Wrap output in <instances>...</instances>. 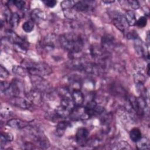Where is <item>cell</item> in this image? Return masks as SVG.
Here are the masks:
<instances>
[{
	"label": "cell",
	"mask_w": 150,
	"mask_h": 150,
	"mask_svg": "<svg viewBox=\"0 0 150 150\" xmlns=\"http://www.w3.org/2000/svg\"><path fill=\"white\" fill-rule=\"evenodd\" d=\"M61 46L72 54L81 51L84 42L82 38L75 33L70 32L62 35L59 38Z\"/></svg>",
	"instance_id": "cell-1"
},
{
	"label": "cell",
	"mask_w": 150,
	"mask_h": 150,
	"mask_svg": "<svg viewBox=\"0 0 150 150\" xmlns=\"http://www.w3.org/2000/svg\"><path fill=\"white\" fill-rule=\"evenodd\" d=\"M22 66L28 69L31 76L43 77L49 75L52 71L51 67L45 62H35L25 60L22 62Z\"/></svg>",
	"instance_id": "cell-2"
},
{
	"label": "cell",
	"mask_w": 150,
	"mask_h": 150,
	"mask_svg": "<svg viewBox=\"0 0 150 150\" xmlns=\"http://www.w3.org/2000/svg\"><path fill=\"white\" fill-rule=\"evenodd\" d=\"M75 107V104L71 96L62 97L60 105L55 110L56 114L62 118L70 116L72 110Z\"/></svg>",
	"instance_id": "cell-3"
},
{
	"label": "cell",
	"mask_w": 150,
	"mask_h": 150,
	"mask_svg": "<svg viewBox=\"0 0 150 150\" xmlns=\"http://www.w3.org/2000/svg\"><path fill=\"white\" fill-rule=\"evenodd\" d=\"M26 128L30 138L34 140L39 146L42 148H47L49 147V141L41 130L35 127L28 126Z\"/></svg>",
	"instance_id": "cell-4"
},
{
	"label": "cell",
	"mask_w": 150,
	"mask_h": 150,
	"mask_svg": "<svg viewBox=\"0 0 150 150\" xmlns=\"http://www.w3.org/2000/svg\"><path fill=\"white\" fill-rule=\"evenodd\" d=\"M128 100L132 109L134 110L138 115L141 116L145 114L146 104V101L144 98H137L134 96H129Z\"/></svg>",
	"instance_id": "cell-5"
},
{
	"label": "cell",
	"mask_w": 150,
	"mask_h": 150,
	"mask_svg": "<svg viewBox=\"0 0 150 150\" xmlns=\"http://www.w3.org/2000/svg\"><path fill=\"white\" fill-rule=\"evenodd\" d=\"M5 35L6 38L9 42L13 43V45L18 48H19L23 51H26L28 46L27 42L19 36L15 32L11 30H6L5 32Z\"/></svg>",
	"instance_id": "cell-6"
},
{
	"label": "cell",
	"mask_w": 150,
	"mask_h": 150,
	"mask_svg": "<svg viewBox=\"0 0 150 150\" xmlns=\"http://www.w3.org/2000/svg\"><path fill=\"white\" fill-rule=\"evenodd\" d=\"M114 26L120 31L124 32L129 26L124 16L118 11H112L110 13Z\"/></svg>",
	"instance_id": "cell-7"
},
{
	"label": "cell",
	"mask_w": 150,
	"mask_h": 150,
	"mask_svg": "<svg viewBox=\"0 0 150 150\" xmlns=\"http://www.w3.org/2000/svg\"><path fill=\"white\" fill-rule=\"evenodd\" d=\"M31 80L35 89L43 92H48L50 90L51 87L49 84L42 79V77L38 76H32Z\"/></svg>",
	"instance_id": "cell-8"
},
{
	"label": "cell",
	"mask_w": 150,
	"mask_h": 150,
	"mask_svg": "<svg viewBox=\"0 0 150 150\" xmlns=\"http://www.w3.org/2000/svg\"><path fill=\"white\" fill-rule=\"evenodd\" d=\"M9 103L12 105L21 109H29L31 107V102L29 100L19 96L12 97L9 100Z\"/></svg>",
	"instance_id": "cell-9"
},
{
	"label": "cell",
	"mask_w": 150,
	"mask_h": 150,
	"mask_svg": "<svg viewBox=\"0 0 150 150\" xmlns=\"http://www.w3.org/2000/svg\"><path fill=\"white\" fill-rule=\"evenodd\" d=\"M70 117L72 120H87L90 118L85 107L77 106L74 107L72 110Z\"/></svg>",
	"instance_id": "cell-10"
},
{
	"label": "cell",
	"mask_w": 150,
	"mask_h": 150,
	"mask_svg": "<svg viewBox=\"0 0 150 150\" xmlns=\"http://www.w3.org/2000/svg\"><path fill=\"white\" fill-rule=\"evenodd\" d=\"M95 2L93 1H80L76 2L73 6V9L77 12H87L91 10Z\"/></svg>",
	"instance_id": "cell-11"
},
{
	"label": "cell",
	"mask_w": 150,
	"mask_h": 150,
	"mask_svg": "<svg viewBox=\"0 0 150 150\" xmlns=\"http://www.w3.org/2000/svg\"><path fill=\"white\" fill-rule=\"evenodd\" d=\"M89 132L86 128H80L76 134V142L81 146H84L88 141Z\"/></svg>",
	"instance_id": "cell-12"
},
{
	"label": "cell",
	"mask_w": 150,
	"mask_h": 150,
	"mask_svg": "<svg viewBox=\"0 0 150 150\" xmlns=\"http://www.w3.org/2000/svg\"><path fill=\"white\" fill-rule=\"evenodd\" d=\"M22 90V83L17 80H13L10 83L9 87L5 94L11 97L19 96Z\"/></svg>",
	"instance_id": "cell-13"
},
{
	"label": "cell",
	"mask_w": 150,
	"mask_h": 150,
	"mask_svg": "<svg viewBox=\"0 0 150 150\" xmlns=\"http://www.w3.org/2000/svg\"><path fill=\"white\" fill-rule=\"evenodd\" d=\"M7 125L11 128L20 129H23L27 127L28 126V123L20 119L13 118V119L9 120L7 122Z\"/></svg>",
	"instance_id": "cell-14"
},
{
	"label": "cell",
	"mask_w": 150,
	"mask_h": 150,
	"mask_svg": "<svg viewBox=\"0 0 150 150\" xmlns=\"http://www.w3.org/2000/svg\"><path fill=\"white\" fill-rule=\"evenodd\" d=\"M71 96L75 105L76 106H80L84 101V95L80 90L72 91Z\"/></svg>",
	"instance_id": "cell-15"
},
{
	"label": "cell",
	"mask_w": 150,
	"mask_h": 150,
	"mask_svg": "<svg viewBox=\"0 0 150 150\" xmlns=\"http://www.w3.org/2000/svg\"><path fill=\"white\" fill-rule=\"evenodd\" d=\"M26 97L28 100H29L30 102L36 104L40 103L42 99V96L41 95L40 91L36 89H35L29 92L26 94Z\"/></svg>",
	"instance_id": "cell-16"
},
{
	"label": "cell",
	"mask_w": 150,
	"mask_h": 150,
	"mask_svg": "<svg viewBox=\"0 0 150 150\" xmlns=\"http://www.w3.org/2000/svg\"><path fill=\"white\" fill-rule=\"evenodd\" d=\"M135 42H134V47H135V50L136 53H137L138 55L141 56V57H144V56H147L148 59H149V55H146V52L144 48V45L143 44V43L142 42L141 40L138 38L137 39L134 40Z\"/></svg>",
	"instance_id": "cell-17"
},
{
	"label": "cell",
	"mask_w": 150,
	"mask_h": 150,
	"mask_svg": "<svg viewBox=\"0 0 150 150\" xmlns=\"http://www.w3.org/2000/svg\"><path fill=\"white\" fill-rule=\"evenodd\" d=\"M55 36L53 34L46 36L42 42L43 47L47 50H51L54 47Z\"/></svg>",
	"instance_id": "cell-18"
},
{
	"label": "cell",
	"mask_w": 150,
	"mask_h": 150,
	"mask_svg": "<svg viewBox=\"0 0 150 150\" xmlns=\"http://www.w3.org/2000/svg\"><path fill=\"white\" fill-rule=\"evenodd\" d=\"M30 18L33 22L40 23L45 19V15L40 9H35L30 13Z\"/></svg>",
	"instance_id": "cell-19"
},
{
	"label": "cell",
	"mask_w": 150,
	"mask_h": 150,
	"mask_svg": "<svg viewBox=\"0 0 150 150\" xmlns=\"http://www.w3.org/2000/svg\"><path fill=\"white\" fill-rule=\"evenodd\" d=\"M114 42V39L112 36L110 35H105L103 36L101 39V43L102 47L104 49H107V48H110L112 46Z\"/></svg>",
	"instance_id": "cell-20"
},
{
	"label": "cell",
	"mask_w": 150,
	"mask_h": 150,
	"mask_svg": "<svg viewBox=\"0 0 150 150\" xmlns=\"http://www.w3.org/2000/svg\"><path fill=\"white\" fill-rule=\"evenodd\" d=\"M137 142V147L138 149L146 150L150 148L149 139L146 137H141Z\"/></svg>",
	"instance_id": "cell-21"
},
{
	"label": "cell",
	"mask_w": 150,
	"mask_h": 150,
	"mask_svg": "<svg viewBox=\"0 0 150 150\" xmlns=\"http://www.w3.org/2000/svg\"><path fill=\"white\" fill-rule=\"evenodd\" d=\"M71 125L70 123L68 121H62L59 122L56 127V132L57 134L59 136H62L65 130H66V129L69 127Z\"/></svg>",
	"instance_id": "cell-22"
},
{
	"label": "cell",
	"mask_w": 150,
	"mask_h": 150,
	"mask_svg": "<svg viewBox=\"0 0 150 150\" xmlns=\"http://www.w3.org/2000/svg\"><path fill=\"white\" fill-rule=\"evenodd\" d=\"M124 16L129 26H134L135 25L137 21L136 16L135 13L132 11H126Z\"/></svg>",
	"instance_id": "cell-23"
},
{
	"label": "cell",
	"mask_w": 150,
	"mask_h": 150,
	"mask_svg": "<svg viewBox=\"0 0 150 150\" xmlns=\"http://www.w3.org/2000/svg\"><path fill=\"white\" fill-rule=\"evenodd\" d=\"M12 71L13 73L21 76H26L29 74L28 69L22 66H13L12 67Z\"/></svg>",
	"instance_id": "cell-24"
},
{
	"label": "cell",
	"mask_w": 150,
	"mask_h": 150,
	"mask_svg": "<svg viewBox=\"0 0 150 150\" xmlns=\"http://www.w3.org/2000/svg\"><path fill=\"white\" fill-rule=\"evenodd\" d=\"M129 137L133 142H137L142 137V134L140 129L138 128H132L129 132Z\"/></svg>",
	"instance_id": "cell-25"
},
{
	"label": "cell",
	"mask_w": 150,
	"mask_h": 150,
	"mask_svg": "<svg viewBox=\"0 0 150 150\" xmlns=\"http://www.w3.org/2000/svg\"><path fill=\"white\" fill-rule=\"evenodd\" d=\"M13 140V135L11 133L2 132L1 135V148L3 145L6 144L8 142H11Z\"/></svg>",
	"instance_id": "cell-26"
},
{
	"label": "cell",
	"mask_w": 150,
	"mask_h": 150,
	"mask_svg": "<svg viewBox=\"0 0 150 150\" xmlns=\"http://www.w3.org/2000/svg\"><path fill=\"white\" fill-rule=\"evenodd\" d=\"M113 149H119V150H121V149L127 150V149H131V148L127 142H126L125 141H121L118 142L116 144V145H115V146L113 148Z\"/></svg>",
	"instance_id": "cell-27"
},
{
	"label": "cell",
	"mask_w": 150,
	"mask_h": 150,
	"mask_svg": "<svg viewBox=\"0 0 150 150\" xmlns=\"http://www.w3.org/2000/svg\"><path fill=\"white\" fill-rule=\"evenodd\" d=\"M34 28V22L32 21H28L25 22L22 25L23 30L27 33L32 32Z\"/></svg>",
	"instance_id": "cell-28"
},
{
	"label": "cell",
	"mask_w": 150,
	"mask_h": 150,
	"mask_svg": "<svg viewBox=\"0 0 150 150\" xmlns=\"http://www.w3.org/2000/svg\"><path fill=\"white\" fill-rule=\"evenodd\" d=\"M69 86L71 88H72L73 91L75 90H80L81 87V83L79 79L76 78H73V79L70 80Z\"/></svg>",
	"instance_id": "cell-29"
},
{
	"label": "cell",
	"mask_w": 150,
	"mask_h": 150,
	"mask_svg": "<svg viewBox=\"0 0 150 150\" xmlns=\"http://www.w3.org/2000/svg\"><path fill=\"white\" fill-rule=\"evenodd\" d=\"M19 19H20V18L18 14L16 13H13L12 14L9 22L12 27H16L19 22Z\"/></svg>",
	"instance_id": "cell-30"
},
{
	"label": "cell",
	"mask_w": 150,
	"mask_h": 150,
	"mask_svg": "<svg viewBox=\"0 0 150 150\" xmlns=\"http://www.w3.org/2000/svg\"><path fill=\"white\" fill-rule=\"evenodd\" d=\"M134 80L137 85L144 84L145 81V77L141 73H137L134 75Z\"/></svg>",
	"instance_id": "cell-31"
},
{
	"label": "cell",
	"mask_w": 150,
	"mask_h": 150,
	"mask_svg": "<svg viewBox=\"0 0 150 150\" xmlns=\"http://www.w3.org/2000/svg\"><path fill=\"white\" fill-rule=\"evenodd\" d=\"M146 23H147L146 18L145 16H141L136 21L135 25L139 28H143L146 26Z\"/></svg>",
	"instance_id": "cell-32"
},
{
	"label": "cell",
	"mask_w": 150,
	"mask_h": 150,
	"mask_svg": "<svg viewBox=\"0 0 150 150\" xmlns=\"http://www.w3.org/2000/svg\"><path fill=\"white\" fill-rule=\"evenodd\" d=\"M10 86V83L7 81H1V91L3 93H5L8 89L9 88Z\"/></svg>",
	"instance_id": "cell-33"
},
{
	"label": "cell",
	"mask_w": 150,
	"mask_h": 150,
	"mask_svg": "<svg viewBox=\"0 0 150 150\" xmlns=\"http://www.w3.org/2000/svg\"><path fill=\"white\" fill-rule=\"evenodd\" d=\"M12 2L20 10L23 9L25 6V2L23 1H13Z\"/></svg>",
	"instance_id": "cell-34"
},
{
	"label": "cell",
	"mask_w": 150,
	"mask_h": 150,
	"mask_svg": "<svg viewBox=\"0 0 150 150\" xmlns=\"http://www.w3.org/2000/svg\"><path fill=\"white\" fill-rule=\"evenodd\" d=\"M127 2L129 4L130 6L134 9H137L139 8V4L137 1L130 0V1H128Z\"/></svg>",
	"instance_id": "cell-35"
},
{
	"label": "cell",
	"mask_w": 150,
	"mask_h": 150,
	"mask_svg": "<svg viewBox=\"0 0 150 150\" xmlns=\"http://www.w3.org/2000/svg\"><path fill=\"white\" fill-rule=\"evenodd\" d=\"M9 75L8 71L2 65L0 66V76L1 78H5Z\"/></svg>",
	"instance_id": "cell-36"
},
{
	"label": "cell",
	"mask_w": 150,
	"mask_h": 150,
	"mask_svg": "<svg viewBox=\"0 0 150 150\" xmlns=\"http://www.w3.org/2000/svg\"><path fill=\"white\" fill-rule=\"evenodd\" d=\"M12 114V111L7 108L6 107L5 108H2L1 109V116L2 117H6L8 116H10L11 114Z\"/></svg>",
	"instance_id": "cell-37"
},
{
	"label": "cell",
	"mask_w": 150,
	"mask_h": 150,
	"mask_svg": "<svg viewBox=\"0 0 150 150\" xmlns=\"http://www.w3.org/2000/svg\"><path fill=\"white\" fill-rule=\"evenodd\" d=\"M43 3L49 8H53L57 4V1L54 0H49V1H44Z\"/></svg>",
	"instance_id": "cell-38"
},
{
	"label": "cell",
	"mask_w": 150,
	"mask_h": 150,
	"mask_svg": "<svg viewBox=\"0 0 150 150\" xmlns=\"http://www.w3.org/2000/svg\"><path fill=\"white\" fill-rule=\"evenodd\" d=\"M127 38L128 39H132V40H135L136 39H137L138 37L137 33V32L135 31H132V32H129L128 34H127Z\"/></svg>",
	"instance_id": "cell-39"
},
{
	"label": "cell",
	"mask_w": 150,
	"mask_h": 150,
	"mask_svg": "<svg viewBox=\"0 0 150 150\" xmlns=\"http://www.w3.org/2000/svg\"><path fill=\"white\" fill-rule=\"evenodd\" d=\"M103 3L105 4H111V3H113L114 2V1H107V0H104L102 1Z\"/></svg>",
	"instance_id": "cell-40"
},
{
	"label": "cell",
	"mask_w": 150,
	"mask_h": 150,
	"mask_svg": "<svg viewBox=\"0 0 150 150\" xmlns=\"http://www.w3.org/2000/svg\"><path fill=\"white\" fill-rule=\"evenodd\" d=\"M146 71H147V74L149 75V64L147 65V67H146Z\"/></svg>",
	"instance_id": "cell-41"
}]
</instances>
